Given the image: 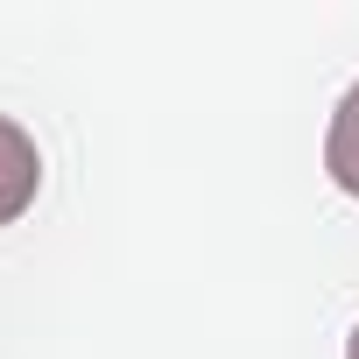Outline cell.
Listing matches in <instances>:
<instances>
[{
	"instance_id": "cell-1",
	"label": "cell",
	"mask_w": 359,
	"mask_h": 359,
	"mask_svg": "<svg viewBox=\"0 0 359 359\" xmlns=\"http://www.w3.org/2000/svg\"><path fill=\"white\" fill-rule=\"evenodd\" d=\"M36 191H43V155H36L22 120L0 113V226H15L36 205Z\"/></svg>"
},
{
	"instance_id": "cell-3",
	"label": "cell",
	"mask_w": 359,
	"mask_h": 359,
	"mask_svg": "<svg viewBox=\"0 0 359 359\" xmlns=\"http://www.w3.org/2000/svg\"><path fill=\"white\" fill-rule=\"evenodd\" d=\"M345 359H359V324H352V338H345Z\"/></svg>"
},
{
	"instance_id": "cell-2",
	"label": "cell",
	"mask_w": 359,
	"mask_h": 359,
	"mask_svg": "<svg viewBox=\"0 0 359 359\" xmlns=\"http://www.w3.org/2000/svg\"><path fill=\"white\" fill-rule=\"evenodd\" d=\"M324 169H331V184L345 198H359V85L338 99L331 113V134H324Z\"/></svg>"
}]
</instances>
